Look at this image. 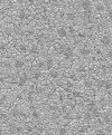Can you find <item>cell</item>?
Instances as JSON below:
<instances>
[{"mask_svg":"<svg viewBox=\"0 0 112 135\" xmlns=\"http://www.w3.org/2000/svg\"><path fill=\"white\" fill-rule=\"evenodd\" d=\"M99 41H100V45L101 46H103V47H109V46L112 44V38H111L110 35L104 34V35H102L100 37Z\"/></svg>","mask_w":112,"mask_h":135,"instance_id":"6da1fadb","label":"cell"},{"mask_svg":"<svg viewBox=\"0 0 112 135\" xmlns=\"http://www.w3.org/2000/svg\"><path fill=\"white\" fill-rule=\"evenodd\" d=\"M28 81H29V75H28L27 73L21 74V75H20L19 77H18L17 86H19V87H24V86H26V84L28 83Z\"/></svg>","mask_w":112,"mask_h":135,"instance_id":"7a4b0ae2","label":"cell"},{"mask_svg":"<svg viewBox=\"0 0 112 135\" xmlns=\"http://www.w3.org/2000/svg\"><path fill=\"white\" fill-rule=\"evenodd\" d=\"M62 55H63V57L66 59V60L72 59L73 56H74V49H73V47H71L69 45H66V48H65L64 53Z\"/></svg>","mask_w":112,"mask_h":135,"instance_id":"3957f363","label":"cell"},{"mask_svg":"<svg viewBox=\"0 0 112 135\" xmlns=\"http://www.w3.org/2000/svg\"><path fill=\"white\" fill-rule=\"evenodd\" d=\"M97 103L95 101H90L87 103V105H86V112H90V113H93L94 111H96V109H99L97 108V105H96Z\"/></svg>","mask_w":112,"mask_h":135,"instance_id":"277c9868","label":"cell"},{"mask_svg":"<svg viewBox=\"0 0 112 135\" xmlns=\"http://www.w3.org/2000/svg\"><path fill=\"white\" fill-rule=\"evenodd\" d=\"M78 53H80L82 57H88V56L91 55V48L87 47V46H83V47L80 48Z\"/></svg>","mask_w":112,"mask_h":135,"instance_id":"5b68a950","label":"cell"},{"mask_svg":"<svg viewBox=\"0 0 112 135\" xmlns=\"http://www.w3.org/2000/svg\"><path fill=\"white\" fill-rule=\"evenodd\" d=\"M80 6L83 9V11L87 10V9H92V1L91 0H81Z\"/></svg>","mask_w":112,"mask_h":135,"instance_id":"8992f818","label":"cell"},{"mask_svg":"<svg viewBox=\"0 0 112 135\" xmlns=\"http://www.w3.org/2000/svg\"><path fill=\"white\" fill-rule=\"evenodd\" d=\"M56 32H57V36L59 37V38H66L67 35H68V34H67V29H66V28H65L64 26L57 28Z\"/></svg>","mask_w":112,"mask_h":135,"instance_id":"52a82bcc","label":"cell"},{"mask_svg":"<svg viewBox=\"0 0 112 135\" xmlns=\"http://www.w3.org/2000/svg\"><path fill=\"white\" fill-rule=\"evenodd\" d=\"M101 121L103 122L104 125H110L111 124V117H110V114L106 113V112H104V113H102L101 115Z\"/></svg>","mask_w":112,"mask_h":135,"instance_id":"ba28073f","label":"cell"},{"mask_svg":"<svg viewBox=\"0 0 112 135\" xmlns=\"http://www.w3.org/2000/svg\"><path fill=\"white\" fill-rule=\"evenodd\" d=\"M35 39H36V41H37V44L44 45V44H45V40H46V36H45L44 32H39V34L35 35Z\"/></svg>","mask_w":112,"mask_h":135,"instance_id":"9c48e42d","label":"cell"},{"mask_svg":"<svg viewBox=\"0 0 112 135\" xmlns=\"http://www.w3.org/2000/svg\"><path fill=\"white\" fill-rule=\"evenodd\" d=\"M53 66H54V60L52 57H47L45 59V69L47 71H52L53 69Z\"/></svg>","mask_w":112,"mask_h":135,"instance_id":"30bf717a","label":"cell"},{"mask_svg":"<svg viewBox=\"0 0 112 135\" xmlns=\"http://www.w3.org/2000/svg\"><path fill=\"white\" fill-rule=\"evenodd\" d=\"M67 34H69V36H71L73 39L76 40V30H75V27H74L73 25L67 26Z\"/></svg>","mask_w":112,"mask_h":135,"instance_id":"8fae6325","label":"cell"},{"mask_svg":"<svg viewBox=\"0 0 112 135\" xmlns=\"http://www.w3.org/2000/svg\"><path fill=\"white\" fill-rule=\"evenodd\" d=\"M13 67H15L17 71H19V69H22L25 67V62L22 59H16L15 63H13Z\"/></svg>","mask_w":112,"mask_h":135,"instance_id":"7c38bea8","label":"cell"},{"mask_svg":"<svg viewBox=\"0 0 112 135\" xmlns=\"http://www.w3.org/2000/svg\"><path fill=\"white\" fill-rule=\"evenodd\" d=\"M95 11L97 13H103L105 11V4L104 3H102V2H97L95 3Z\"/></svg>","mask_w":112,"mask_h":135,"instance_id":"4fadbf2b","label":"cell"},{"mask_svg":"<svg viewBox=\"0 0 112 135\" xmlns=\"http://www.w3.org/2000/svg\"><path fill=\"white\" fill-rule=\"evenodd\" d=\"M18 18H19L20 20H26L29 18V15H28V12L25 10V9H20L19 12H18Z\"/></svg>","mask_w":112,"mask_h":135,"instance_id":"5bb4252c","label":"cell"},{"mask_svg":"<svg viewBox=\"0 0 112 135\" xmlns=\"http://www.w3.org/2000/svg\"><path fill=\"white\" fill-rule=\"evenodd\" d=\"M65 18L68 20V21H75L76 20V13L74 12V11H68L65 13Z\"/></svg>","mask_w":112,"mask_h":135,"instance_id":"9a60e30c","label":"cell"},{"mask_svg":"<svg viewBox=\"0 0 112 135\" xmlns=\"http://www.w3.org/2000/svg\"><path fill=\"white\" fill-rule=\"evenodd\" d=\"M28 53H29L30 55H37V54H39V48H38V46H37V45L30 46V47L28 48Z\"/></svg>","mask_w":112,"mask_h":135,"instance_id":"2e32d148","label":"cell"},{"mask_svg":"<svg viewBox=\"0 0 112 135\" xmlns=\"http://www.w3.org/2000/svg\"><path fill=\"white\" fill-rule=\"evenodd\" d=\"M102 88H104L105 91H111L112 89V82L109 79H103V86Z\"/></svg>","mask_w":112,"mask_h":135,"instance_id":"e0dca14e","label":"cell"},{"mask_svg":"<svg viewBox=\"0 0 112 135\" xmlns=\"http://www.w3.org/2000/svg\"><path fill=\"white\" fill-rule=\"evenodd\" d=\"M41 77H43V74H41V72L39 71V69H38V71H35L34 73H32V79H34V81H39Z\"/></svg>","mask_w":112,"mask_h":135,"instance_id":"ac0fdd59","label":"cell"},{"mask_svg":"<svg viewBox=\"0 0 112 135\" xmlns=\"http://www.w3.org/2000/svg\"><path fill=\"white\" fill-rule=\"evenodd\" d=\"M49 77L53 78V79H56V78L59 77V73L55 69H52V71H49Z\"/></svg>","mask_w":112,"mask_h":135,"instance_id":"d6986e66","label":"cell"},{"mask_svg":"<svg viewBox=\"0 0 112 135\" xmlns=\"http://www.w3.org/2000/svg\"><path fill=\"white\" fill-rule=\"evenodd\" d=\"M76 37L78 39L84 40V39L87 38V34H86V32H84V31H78V32H76Z\"/></svg>","mask_w":112,"mask_h":135,"instance_id":"ffe728a7","label":"cell"},{"mask_svg":"<svg viewBox=\"0 0 112 135\" xmlns=\"http://www.w3.org/2000/svg\"><path fill=\"white\" fill-rule=\"evenodd\" d=\"M20 113H21V111L15 108V109L11 111V116L13 118H18V117H20Z\"/></svg>","mask_w":112,"mask_h":135,"instance_id":"44dd1931","label":"cell"},{"mask_svg":"<svg viewBox=\"0 0 112 135\" xmlns=\"http://www.w3.org/2000/svg\"><path fill=\"white\" fill-rule=\"evenodd\" d=\"M66 45H67V44H62V45H58V47L56 48V52H57L58 54L62 55V54L64 53L65 48H66Z\"/></svg>","mask_w":112,"mask_h":135,"instance_id":"7402d4cb","label":"cell"},{"mask_svg":"<svg viewBox=\"0 0 112 135\" xmlns=\"http://www.w3.org/2000/svg\"><path fill=\"white\" fill-rule=\"evenodd\" d=\"M84 86H85L87 89H91V88L94 86V83H93L91 79H86L85 82H84Z\"/></svg>","mask_w":112,"mask_h":135,"instance_id":"603a6c76","label":"cell"},{"mask_svg":"<svg viewBox=\"0 0 112 135\" xmlns=\"http://www.w3.org/2000/svg\"><path fill=\"white\" fill-rule=\"evenodd\" d=\"M83 117H84V119H85V121H87V122H90V121L93 119V116H92V114L90 113V112H85L84 115H83Z\"/></svg>","mask_w":112,"mask_h":135,"instance_id":"cb8c5ba5","label":"cell"},{"mask_svg":"<svg viewBox=\"0 0 112 135\" xmlns=\"http://www.w3.org/2000/svg\"><path fill=\"white\" fill-rule=\"evenodd\" d=\"M44 93V88L40 86H35V95H41Z\"/></svg>","mask_w":112,"mask_h":135,"instance_id":"d4e9b609","label":"cell"},{"mask_svg":"<svg viewBox=\"0 0 112 135\" xmlns=\"http://www.w3.org/2000/svg\"><path fill=\"white\" fill-rule=\"evenodd\" d=\"M31 117L34 118V119H39L40 118V115H39V113L36 109H31Z\"/></svg>","mask_w":112,"mask_h":135,"instance_id":"484cf974","label":"cell"},{"mask_svg":"<svg viewBox=\"0 0 112 135\" xmlns=\"http://www.w3.org/2000/svg\"><path fill=\"white\" fill-rule=\"evenodd\" d=\"M48 111L52 112V113H53V112H57L58 111V106L56 104H49L48 105Z\"/></svg>","mask_w":112,"mask_h":135,"instance_id":"4316f807","label":"cell"},{"mask_svg":"<svg viewBox=\"0 0 112 135\" xmlns=\"http://www.w3.org/2000/svg\"><path fill=\"white\" fill-rule=\"evenodd\" d=\"M71 93H72V95H73L74 98H78V97H82L83 96L82 92H80V91H72Z\"/></svg>","mask_w":112,"mask_h":135,"instance_id":"83f0119b","label":"cell"},{"mask_svg":"<svg viewBox=\"0 0 112 135\" xmlns=\"http://www.w3.org/2000/svg\"><path fill=\"white\" fill-rule=\"evenodd\" d=\"M68 78H69V81H72V82H76V81H78V76L76 75L75 73H71L68 75Z\"/></svg>","mask_w":112,"mask_h":135,"instance_id":"f1b7e54d","label":"cell"},{"mask_svg":"<svg viewBox=\"0 0 112 135\" xmlns=\"http://www.w3.org/2000/svg\"><path fill=\"white\" fill-rule=\"evenodd\" d=\"M28 48H29V47H28L26 44H20L19 45V50H20L21 53H27L28 52Z\"/></svg>","mask_w":112,"mask_h":135,"instance_id":"f546056e","label":"cell"},{"mask_svg":"<svg viewBox=\"0 0 112 135\" xmlns=\"http://www.w3.org/2000/svg\"><path fill=\"white\" fill-rule=\"evenodd\" d=\"M58 135H67V129H66V127H64V126L59 127V128H58Z\"/></svg>","mask_w":112,"mask_h":135,"instance_id":"4dcf8cb0","label":"cell"},{"mask_svg":"<svg viewBox=\"0 0 112 135\" xmlns=\"http://www.w3.org/2000/svg\"><path fill=\"white\" fill-rule=\"evenodd\" d=\"M77 72L78 73H82V74H85L87 72V68L85 66H83V65H81V66L77 67Z\"/></svg>","mask_w":112,"mask_h":135,"instance_id":"1f68e13d","label":"cell"},{"mask_svg":"<svg viewBox=\"0 0 112 135\" xmlns=\"http://www.w3.org/2000/svg\"><path fill=\"white\" fill-rule=\"evenodd\" d=\"M94 54H95V56H99V57H101V56L103 55V52H102L101 48L95 47V48H94Z\"/></svg>","mask_w":112,"mask_h":135,"instance_id":"d6a6232c","label":"cell"},{"mask_svg":"<svg viewBox=\"0 0 112 135\" xmlns=\"http://www.w3.org/2000/svg\"><path fill=\"white\" fill-rule=\"evenodd\" d=\"M37 68H38L39 71L45 68V62H43V60H38V62H37Z\"/></svg>","mask_w":112,"mask_h":135,"instance_id":"836d02e7","label":"cell"},{"mask_svg":"<svg viewBox=\"0 0 112 135\" xmlns=\"http://www.w3.org/2000/svg\"><path fill=\"white\" fill-rule=\"evenodd\" d=\"M59 117H60V113H58V112H53V113H52V118L53 119L57 121Z\"/></svg>","mask_w":112,"mask_h":135,"instance_id":"e575fe53","label":"cell"},{"mask_svg":"<svg viewBox=\"0 0 112 135\" xmlns=\"http://www.w3.org/2000/svg\"><path fill=\"white\" fill-rule=\"evenodd\" d=\"M13 131H15V132H16L17 134H21L22 132L25 131V129L22 128L21 126H15V128H13Z\"/></svg>","mask_w":112,"mask_h":135,"instance_id":"d590c367","label":"cell"},{"mask_svg":"<svg viewBox=\"0 0 112 135\" xmlns=\"http://www.w3.org/2000/svg\"><path fill=\"white\" fill-rule=\"evenodd\" d=\"M25 132L28 133V134H30V133L34 132V127L30 126V125H27V126L25 127Z\"/></svg>","mask_w":112,"mask_h":135,"instance_id":"8d00e7d4","label":"cell"},{"mask_svg":"<svg viewBox=\"0 0 112 135\" xmlns=\"http://www.w3.org/2000/svg\"><path fill=\"white\" fill-rule=\"evenodd\" d=\"M88 131V125H84V126L80 127V129H78V132H81V133H85Z\"/></svg>","mask_w":112,"mask_h":135,"instance_id":"74e56055","label":"cell"},{"mask_svg":"<svg viewBox=\"0 0 112 135\" xmlns=\"http://www.w3.org/2000/svg\"><path fill=\"white\" fill-rule=\"evenodd\" d=\"M7 50V45L4 43H0V52H6Z\"/></svg>","mask_w":112,"mask_h":135,"instance_id":"f35d334b","label":"cell"},{"mask_svg":"<svg viewBox=\"0 0 112 135\" xmlns=\"http://www.w3.org/2000/svg\"><path fill=\"white\" fill-rule=\"evenodd\" d=\"M7 101V95H0V105H2Z\"/></svg>","mask_w":112,"mask_h":135,"instance_id":"ab89813d","label":"cell"},{"mask_svg":"<svg viewBox=\"0 0 112 135\" xmlns=\"http://www.w3.org/2000/svg\"><path fill=\"white\" fill-rule=\"evenodd\" d=\"M100 68H101V72H102V73H103V74H104V73H106V72H108V66H106V65H105V64H102Z\"/></svg>","mask_w":112,"mask_h":135,"instance_id":"60d3db41","label":"cell"},{"mask_svg":"<svg viewBox=\"0 0 112 135\" xmlns=\"http://www.w3.org/2000/svg\"><path fill=\"white\" fill-rule=\"evenodd\" d=\"M73 86H74V84H73V82L68 79V81L66 82V88H68V89H71V88H72Z\"/></svg>","mask_w":112,"mask_h":135,"instance_id":"b9f144b4","label":"cell"},{"mask_svg":"<svg viewBox=\"0 0 112 135\" xmlns=\"http://www.w3.org/2000/svg\"><path fill=\"white\" fill-rule=\"evenodd\" d=\"M26 35H27V36H29V37H31V36H35V31H34V30H27Z\"/></svg>","mask_w":112,"mask_h":135,"instance_id":"7bdbcfd3","label":"cell"},{"mask_svg":"<svg viewBox=\"0 0 112 135\" xmlns=\"http://www.w3.org/2000/svg\"><path fill=\"white\" fill-rule=\"evenodd\" d=\"M108 18L112 21V9H109L108 10Z\"/></svg>","mask_w":112,"mask_h":135,"instance_id":"ee69618b","label":"cell"},{"mask_svg":"<svg viewBox=\"0 0 112 135\" xmlns=\"http://www.w3.org/2000/svg\"><path fill=\"white\" fill-rule=\"evenodd\" d=\"M106 57L112 59V50H108V53H106Z\"/></svg>","mask_w":112,"mask_h":135,"instance_id":"f6af8a7d","label":"cell"},{"mask_svg":"<svg viewBox=\"0 0 112 135\" xmlns=\"http://www.w3.org/2000/svg\"><path fill=\"white\" fill-rule=\"evenodd\" d=\"M3 66L6 67L7 69H10V68H11V65H10V63H4V64H3Z\"/></svg>","mask_w":112,"mask_h":135,"instance_id":"bcb514c9","label":"cell"},{"mask_svg":"<svg viewBox=\"0 0 112 135\" xmlns=\"http://www.w3.org/2000/svg\"><path fill=\"white\" fill-rule=\"evenodd\" d=\"M27 1H28V3H29V4H31V6H32V4L35 3V1H36V0H27Z\"/></svg>","mask_w":112,"mask_h":135,"instance_id":"7dc6e473","label":"cell"},{"mask_svg":"<svg viewBox=\"0 0 112 135\" xmlns=\"http://www.w3.org/2000/svg\"><path fill=\"white\" fill-rule=\"evenodd\" d=\"M17 99H18V101H21V99H22L21 94H18V95H17Z\"/></svg>","mask_w":112,"mask_h":135,"instance_id":"c3c4849f","label":"cell"},{"mask_svg":"<svg viewBox=\"0 0 112 135\" xmlns=\"http://www.w3.org/2000/svg\"><path fill=\"white\" fill-rule=\"evenodd\" d=\"M2 134H3V131H2V128L0 127V135H2Z\"/></svg>","mask_w":112,"mask_h":135,"instance_id":"681fc988","label":"cell"},{"mask_svg":"<svg viewBox=\"0 0 112 135\" xmlns=\"http://www.w3.org/2000/svg\"><path fill=\"white\" fill-rule=\"evenodd\" d=\"M110 114V117H111V121H112V112H111V113H109Z\"/></svg>","mask_w":112,"mask_h":135,"instance_id":"f907efd6","label":"cell"},{"mask_svg":"<svg viewBox=\"0 0 112 135\" xmlns=\"http://www.w3.org/2000/svg\"><path fill=\"white\" fill-rule=\"evenodd\" d=\"M111 75H112V66H111Z\"/></svg>","mask_w":112,"mask_h":135,"instance_id":"816d5d0a","label":"cell"},{"mask_svg":"<svg viewBox=\"0 0 112 135\" xmlns=\"http://www.w3.org/2000/svg\"><path fill=\"white\" fill-rule=\"evenodd\" d=\"M2 1H3V0H0V3H1V2H2Z\"/></svg>","mask_w":112,"mask_h":135,"instance_id":"f5cc1de1","label":"cell"}]
</instances>
